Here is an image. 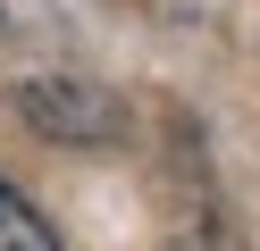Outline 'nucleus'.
<instances>
[{
  "instance_id": "obj_1",
  "label": "nucleus",
  "mask_w": 260,
  "mask_h": 251,
  "mask_svg": "<svg viewBox=\"0 0 260 251\" xmlns=\"http://www.w3.org/2000/svg\"><path fill=\"white\" fill-rule=\"evenodd\" d=\"M17 109L34 134H51V142H118L126 134V100L101 92V84L84 76H34L17 84Z\"/></svg>"
},
{
  "instance_id": "obj_2",
  "label": "nucleus",
  "mask_w": 260,
  "mask_h": 251,
  "mask_svg": "<svg viewBox=\"0 0 260 251\" xmlns=\"http://www.w3.org/2000/svg\"><path fill=\"white\" fill-rule=\"evenodd\" d=\"M0 251H59L51 218H42L34 201L17 193V184H0Z\"/></svg>"
}]
</instances>
